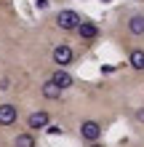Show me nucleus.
I'll use <instances>...</instances> for the list:
<instances>
[{"instance_id":"nucleus-1","label":"nucleus","mask_w":144,"mask_h":147,"mask_svg":"<svg viewBox=\"0 0 144 147\" xmlns=\"http://www.w3.org/2000/svg\"><path fill=\"white\" fill-rule=\"evenodd\" d=\"M83 24V19H80V13L78 11H70V8H67V11H59L56 13V27L59 30H64V32H78V27Z\"/></svg>"},{"instance_id":"nucleus-2","label":"nucleus","mask_w":144,"mask_h":147,"mask_svg":"<svg viewBox=\"0 0 144 147\" xmlns=\"http://www.w3.org/2000/svg\"><path fill=\"white\" fill-rule=\"evenodd\" d=\"M101 136V123L99 120H83L80 123V139L88 142V144H96Z\"/></svg>"},{"instance_id":"nucleus-3","label":"nucleus","mask_w":144,"mask_h":147,"mask_svg":"<svg viewBox=\"0 0 144 147\" xmlns=\"http://www.w3.org/2000/svg\"><path fill=\"white\" fill-rule=\"evenodd\" d=\"M54 64H59V70H64L67 64H72V59H75V51L67 46V43H59V46L54 48Z\"/></svg>"},{"instance_id":"nucleus-4","label":"nucleus","mask_w":144,"mask_h":147,"mask_svg":"<svg viewBox=\"0 0 144 147\" xmlns=\"http://www.w3.org/2000/svg\"><path fill=\"white\" fill-rule=\"evenodd\" d=\"M51 126V115L46 110H38V112H29L27 118V128H32V131H40V128H48Z\"/></svg>"},{"instance_id":"nucleus-5","label":"nucleus","mask_w":144,"mask_h":147,"mask_svg":"<svg viewBox=\"0 0 144 147\" xmlns=\"http://www.w3.org/2000/svg\"><path fill=\"white\" fill-rule=\"evenodd\" d=\"M19 118V110L13 105H0V126H13Z\"/></svg>"},{"instance_id":"nucleus-6","label":"nucleus","mask_w":144,"mask_h":147,"mask_svg":"<svg viewBox=\"0 0 144 147\" xmlns=\"http://www.w3.org/2000/svg\"><path fill=\"white\" fill-rule=\"evenodd\" d=\"M78 35L83 38V40H96L99 38V27L94 22H88V19H83V24L78 27Z\"/></svg>"},{"instance_id":"nucleus-7","label":"nucleus","mask_w":144,"mask_h":147,"mask_svg":"<svg viewBox=\"0 0 144 147\" xmlns=\"http://www.w3.org/2000/svg\"><path fill=\"white\" fill-rule=\"evenodd\" d=\"M51 80H54V83H56L62 91H67V88H70V86L75 83V78H72L70 72H67V70H56L54 75H51Z\"/></svg>"},{"instance_id":"nucleus-8","label":"nucleus","mask_w":144,"mask_h":147,"mask_svg":"<svg viewBox=\"0 0 144 147\" xmlns=\"http://www.w3.org/2000/svg\"><path fill=\"white\" fill-rule=\"evenodd\" d=\"M128 32L131 35H144V13H133L128 19Z\"/></svg>"},{"instance_id":"nucleus-9","label":"nucleus","mask_w":144,"mask_h":147,"mask_svg":"<svg viewBox=\"0 0 144 147\" xmlns=\"http://www.w3.org/2000/svg\"><path fill=\"white\" fill-rule=\"evenodd\" d=\"M13 147H38V142H35V134L32 131H24V134H19L13 139Z\"/></svg>"},{"instance_id":"nucleus-10","label":"nucleus","mask_w":144,"mask_h":147,"mask_svg":"<svg viewBox=\"0 0 144 147\" xmlns=\"http://www.w3.org/2000/svg\"><path fill=\"white\" fill-rule=\"evenodd\" d=\"M43 96H46V99H59V96H62V88H59L51 78L43 83Z\"/></svg>"},{"instance_id":"nucleus-11","label":"nucleus","mask_w":144,"mask_h":147,"mask_svg":"<svg viewBox=\"0 0 144 147\" xmlns=\"http://www.w3.org/2000/svg\"><path fill=\"white\" fill-rule=\"evenodd\" d=\"M128 64L133 67V70H144V51L141 48H133L128 54Z\"/></svg>"},{"instance_id":"nucleus-12","label":"nucleus","mask_w":144,"mask_h":147,"mask_svg":"<svg viewBox=\"0 0 144 147\" xmlns=\"http://www.w3.org/2000/svg\"><path fill=\"white\" fill-rule=\"evenodd\" d=\"M46 131H48V134H62V131H64V128H62V126H59V123H51V126L46 128Z\"/></svg>"},{"instance_id":"nucleus-13","label":"nucleus","mask_w":144,"mask_h":147,"mask_svg":"<svg viewBox=\"0 0 144 147\" xmlns=\"http://www.w3.org/2000/svg\"><path fill=\"white\" fill-rule=\"evenodd\" d=\"M11 88V80H8V78H3V80H0V91H8Z\"/></svg>"},{"instance_id":"nucleus-14","label":"nucleus","mask_w":144,"mask_h":147,"mask_svg":"<svg viewBox=\"0 0 144 147\" xmlns=\"http://www.w3.org/2000/svg\"><path fill=\"white\" fill-rule=\"evenodd\" d=\"M35 5L40 8V11H43V8H48V0H35Z\"/></svg>"},{"instance_id":"nucleus-15","label":"nucleus","mask_w":144,"mask_h":147,"mask_svg":"<svg viewBox=\"0 0 144 147\" xmlns=\"http://www.w3.org/2000/svg\"><path fill=\"white\" fill-rule=\"evenodd\" d=\"M88 147H104V144H99V142H96V144H88Z\"/></svg>"},{"instance_id":"nucleus-16","label":"nucleus","mask_w":144,"mask_h":147,"mask_svg":"<svg viewBox=\"0 0 144 147\" xmlns=\"http://www.w3.org/2000/svg\"><path fill=\"white\" fill-rule=\"evenodd\" d=\"M104 3H107V0H104Z\"/></svg>"}]
</instances>
